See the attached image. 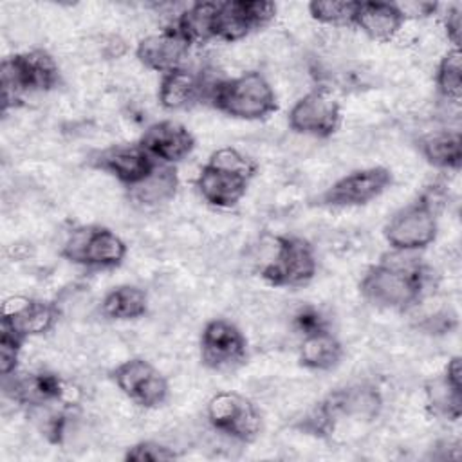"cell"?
Returning <instances> with one entry per match:
<instances>
[{
	"mask_svg": "<svg viewBox=\"0 0 462 462\" xmlns=\"http://www.w3.org/2000/svg\"><path fill=\"white\" fill-rule=\"evenodd\" d=\"M204 101L217 112L240 121H262L278 110L276 92L258 70L211 81Z\"/></svg>",
	"mask_w": 462,
	"mask_h": 462,
	"instance_id": "2",
	"label": "cell"
},
{
	"mask_svg": "<svg viewBox=\"0 0 462 462\" xmlns=\"http://www.w3.org/2000/svg\"><path fill=\"white\" fill-rule=\"evenodd\" d=\"M126 253V242L116 231L101 224L74 227L60 251L61 258L67 262L94 271L117 269L125 262Z\"/></svg>",
	"mask_w": 462,
	"mask_h": 462,
	"instance_id": "6",
	"label": "cell"
},
{
	"mask_svg": "<svg viewBox=\"0 0 462 462\" xmlns=\"http://www.w3.org/2000/svg\"><path fill=\"white\" fill-rule=\"evenodd\" d=\"M99 312L110 321H135L148 312V294L144 289L121 283L112 287L101 300Z\"/></svg>",
	"mask_w": 462,
	"mask_h": 462,
	"instance_id": "25",
	"label": "cell"
},
{
	"mask_svg": "<svg viewBox=\"0 0 462 462\" xmlns=\"http://www.w3.org/2000/svg\"><path fill=\"white\" fill-rule=\"evenodd\" d=\"M393 184V173L386 166L357 168L336 179L321 195L327 208H359L379 199Z\"/></svg>",
	"mask_w": 462,
	"mask_h": 462,
	"instance_id": "12",
	"label": "cell"
},
{
	"mask_svg": "<svg viewBox=\"0 0 462 462\" xmlns=\"http://www.w3.org/2000/svg\"><path fill=\"white\" fill-rule=\"evenodd\" d=\"M444 32L451 47L460 49V27H462V18H460V5H453L448 9L444 14Z\"/></svg>",
	"mask_w": 462,
	"mask_h": 462,
	"instance_id": "33",
	"label": "cell"
},
{
	"mask_svg": "<svg viewBox=\"0 0 462 462\" xmlns=\"http://www.w3.org/2000/svg\"><path fill=\"white\" fill-rule=\"evenodd\" d=\"M287 125L294 134L328 139L341 126V103L327 87H314L291 106Z\"/></svg>",
	"mask_w": 462,
	"mask_h": 462,
	"instance_id": "10",
	"label": "cell"
},
{
	"mask_svg": "<svg viewBox=\"0 0 462 462\" xmlns=\"http://www.w3.org/2000/svg\"><path fill=\"white\" fill-rule=\"evenodd\" d=\"M294 325L298 328V332L301 336L309 334V332H314L318 328H325L328 327L327 321L323 319L321 312L314 307H301L296 314H294Z\"/></svg>",
	"mask_w": 462,
	"mask_h": 462,
	"instance_id": "32",
	"label": "cell"
},
{
	"mask_svg": "<svg viewBox=\"0 0 462 462\" xmlns=\"http://www.w3.org/2000/svg\"><path fill=\"white\" fill-rule=\"evenodd\" d=\"M177 189H179L177 168L157 162V166L146 179L128 188V195H130V200H134L141 208H157L170 202L177 195Z\"/></svg>",
	"mask_w": 462,
	"mask_h": 462,
	"instance_id": "24",
	"label": "cell"
},
{
	"mask_svg": "<svg viewBox=\"0 0 462 462\" xmlns=\"http://www.w3.org/2000/svg\"><path fill=\"white\" fill-rule=\"evenodd\" d=\"M276 16V4L265 0L218 2L215 40L235 43L267 27Z\"/></svg>",
	"mask_w": 462,
	"mask_h": 462,
	"instance_id": "14",
	"label": "cell"
},
{
	"mask_svg": "<svg viewBox=\"0 0 462 462\" xmlns=\"http://www.w3.org/2000/svg\"><path fill=\"white\" fill-rule=\"evenodd\" d=\"M189 49L191 47L186 43V40L170 25L141 38L134 54L144 69L166 74L184 67V60Z\"/></svg>",
	"mask_w": 462,
	"mask_h": 462,
	"instance_id": "19",
	"label": "cell"
},
{
	"mask_svg": "<svg viewBox=\"0 0 462 462\" xmlns=\"http://www.w3.org/2000/svg\"><path fill=\"white\" fill-rule=\"evenodd\" d=\"M5 395L20 406L29 408H45L52 404L72 406L79 390L72 386L69 381L60 377L54 372L40 370L29 374H13L9 377H2Z\"/></svg>",
	"mask_w": 462,
	"mask_h": 462,
	"instance_id": "9",
	"label": "cell"
},
{
	"mask_svg": "<svg viewBox=\"0 0 462 462\" xmlns=\"http://www.w3.org/2000/svg\"><path fill=\"white\" fill-rule=\"evenodd\" d=\"M123 458L130 462H168L179 458V453L159 440H139L126 448Z\"/></svg>",
	"mask_w": 462,
	"mask_h": 462,
	"instance_id": "30",
	"label": "cell"
},
{
	"mask_svg": "<svg viewBox=\"0 0 462 462\" xmlns=\"http://www.w3.org/2000/svg\"><path fill=\"white\" fill-rule=\"evenodd\" d=\"M27 341L20 337L18 334L0 328V374L2 377H9L18 372L20 356L23 350V345Z\"/></svg>",
	"mask_w": 462,
	"mask_h": 462,
	"instance_id": "31",
	"label": "cell"
},
{
	"mask_svg": "<svg viewBox=\"0 0 462 462\" xmlns=\"http://www.w3.org/2000/svg\"><path fill=\"white\" fill-rule=\"evenodd\" d=\"M209 83L211 81H206L200 74L186 67L161 74L157 88L159 105L168 112L188 110L206 99Z\"/></svg>",
	"mask_w": 462,
	"mask_h": 462,
	"instance_id": "21",
	"label": "cell"
},
{
	"mask_svg": "<svg viewBox=\"0 0 462 462\" xmlns=\"http://www.w3.org/2000/svg\"><path fill=\"white\" fill-rule=\"evenodd\" d=\"M88 164L94 170L110 175L123 186L132 188L153 171V168L157 166V161H153L144 152V148L135 141V143H117V144H110L106 148L96 150L90 153Z\"/></svg>",
	"mask_w": 462,
	"mask_h": 462,
	"instance_id": "16",
	"label": "cell"
},
{
	"mask_svg": "<svg viewBox=\"0 0 462 462\" xmlns=\"http://www.w3.org/2000/svg\"><path fill=\"white\" fill-rule=\"evenodd\" d=\"M411 254L392 251L372 263L357 285L361 298L375 309L393 312L417 307L426 294L430 271Z\"/></svg>",
	"mask_w": 462,
	"mask_h": 462,
	"instance_id": "1",
	"label": "cell"
},
{
	"mask_svg": "<svg viewBox=\"0 0 462 462\" xmlns=\"http://www.w3.org/2000/svg\"><path fill=\"white\" fill-rule=\"evenodd\" d=\"M345 356L341 339L328 327L301 336L298 346V363L310 372H330L339 366Z\"/></svg>",
	"mask_w": 462,
	"mask_h": 462,
	"instance_id": "22",
	"label": "cell"
},
{
	"mask_svg": "<svg viewBox=\"0 0 462 462\" xmlns=\"http://www.w3.org/2000/svg\"><path fill=\"white\" fill-rule=\"evenodd\" d=\"M137 143L144 152L161 164L177 166L195 150V135L173 119H161L144 128Z\"/></svg>",
	"mask_w": 462,
	"mask_h": 462,
	"instance_id": "18",
	"label": "cell"
},
{
	"mask_svg": "<svg viewBox=\"0 0 462 462\" xmlns=\"http://www.w3.org/2000/svg\"><path fill=\"white\" fill-rule=\"evenodd\" d=\"M428 397V410L440 419L446 420H458L462 415V390L453 388L442 377L435 379L426 388Z\"/></svg>",
	"mask_w": 462,
	"mask_h": 462,
	"instance_id": "28",
	"label": "cell"
},
{
	"mask_svg": "<svg viewBox=\"0 0 462 462\" xmlns=\"http://www.w3.org/2000/svg\"><path fill=\"white\" fill-rule=\"evenodd\" d=\"M251 179L253 177L242 171L208 159L199 170L193 184L206 204L218 209H229L245 197Z\"/></svg>",
	"mask_w": 462,
	"mask_h": 462,
	"instance_id": "17",
	"label": "cell"
},
{
	"mask_svg": "<svg viewBox=\"0 0 462 462\" xmlns=\"http://www.w3.org/2000/svg\"><path fill=\"white\" fill-rule=\"evenodd\" d=\"M60 67L45 49H29L9 54L0 65L4 112L18 105L27 94L49 92L60 85Z\"/></svg>",
	"mask_w": 462,
	"mask_h": 462,
	"instance_id": "3",
	"label": "cell"
},
{
	"mask_svg": "<svg viewBox=\"0 0 462 462\" xmlns=\"http://www.w3.org/2000/svg\"><path fill=\"white\" fill-rule=\"evenodd\" d=\"M199 352L206 368L229 372L245 363L247 337L233 321L226 318H213L202 327Z\"/></svg>",
	"mask_w": 462,
	"mask_h": 462,
	"instance_id": "13",
	"label": "cell"
},
{
	"mask_svg": "<svg viewBox=\"0 0 462 462\" xmlns=\"http://www.w3.org/2000/svg\"><path fill=\"white\" fill-rule=\"evenodd\" d=\"M435 87L442 99L458 103L462 97V54L460 49L449 47L437 63Z\"/></svg>",
	"mask_w": 462,
	"mask_h": 462,
	"instance_id": "27",
	"label": "cell"
},
{
	"mask_svg": "<svg viewBox=\"0 0 462 462\" xmlns=\"http://www.w3.org/2000/svg\"><path fill=\"white\" fill-rule=\"evenodd\" d=\"M110 379L126 399L144 410L159 408L170 395L168 379L143 357L121 361L112 368Z\"/></svg>",
	"mask_w": 462,
	"mask_h": 462,
	"instance_id": "11",
	"label": "cell"
},
{
	"mask_svg": "<svg viewBox=\"0 0 462 462\" xmlns=\"http://www.w3.org/2000/svg\"><path fill=\"white\" fill-rule=\"evenodd\" d=\"M406 23V16L395 2L359 0L352 27L375 43L392 42Z\"/></svg>",
	"mask_w": 462,
	"mask_h": 462,
	"instance_id": "20",
	"label": "cell"
},
{
	"mask_svg": "<svg viewBox=\"0 0 462 462\" xmlns=\"http://www.w3.org/2000/svg\"><path fill=\"white\" fill-rule=\"evenodd\" d=\"M383 408L377 388L354 384L327 393L303 419V430L312 435H327L341 419H375Z\"/></svg>",
	"mask_w": 462,
	"mask_h": 462,
	"instance_id": "5",
	"label": "cell"
},
{
	"mask_svg": "<svg viewBox=\"0 0 462 462\" xmlns=\"http://www.w3.org/2000/svg\"><path fill=\"white\" fill-rule=\"evenodd\" d=\"M424 161L444 171H458L462 166V137L457 130H442L428 134L417 143Z\"/></svg>",
	"mask_w": 462,
	"mask_h": 462,
	"instance_id": "26",
	"label": "cell"
},
{
	"mask_svg": "<svg viewBox=\"0 0 462 462\" xmlns=\"http://www.w3.org/2000/svg\"><path fill=\"white\" fill-rule=\"evenodd\" d=\"M58 318L60 310L52 301L23 294H11L2 301L0 328H7L27 341L52 330Z\"/></svg>",
	"mask_w": 462,
	"mask_h": 462,
	"instance_id": "15",
	"label": "cell"
},
{
	"mask_svg": "<svg viewBox=\"0 0 462 462\" xmlns=\"http://www.w3.org/2000/svg\"><path fill=\"white\" fill-rule=\"evenodd\" d=\"M218 2L188 4L173 20L171 27L186 40L189 47L215 40Z\"/></svg>",
	"mask_w": 462,
	"mask_h": 462,
	"instance_id": "23",
	"label": "cell"
},
{
	"mask_svg": "<svg viewBox=\"0 0 462 462\" xmlns=\"http://www.w3.org/2000/svg\"><path fill=\"white\" fill-rule=\"evenodd\" d=\"M359 0H312L307 9L312 20L321 25L352 27Z\"/></svg>",
	"mask_w": 462,
	"mask_h": 462,
	"instance_id": "29",
	"label": "cell"
},
{
	"mask_svg": "<svg viewBox=\"0 0 462 462\" xmlns=\"http://www.w3.org/2000/svg\"><path fill=\"white\" fill-rule=\"evenodd\" d=\"M206 419L213 430L242 444L254 442L262 431V413L256 404L233 390H222L209 397Z\"/></svg>",
	"mask_w": 462,
	"mask_h": 462,
	"instance_id": "8",
	"label": "cell"
},
{
	"mask_svg": "<svg viewBox=\"0 0 462 462\" xmlns=\"http://www.w3.org/2000/svg\"><path fill=\"white\" fill-rule=\"evenodd\" d=\"M274 253L260 269L265 283L280 289H298L310 283L318 273L314 245L298 235H278L273 240Z\"/></svg>",
	"mask_w": 462,
	"mask_h": 462,
	"instance_id": "7",
	"label": "cell"
},
{
	"mask_svg": "<svg viewBox=\"0 0 462 462\" xmlns=\"http://www.w3.org/2000/svg\"><path fill=\"white\" fill-rule=\"evenodd\" d=\"M439 235V202L431 189L399 208L384 224L383 236L392 251L419 253Z\"/></svg>",
	"mask_w": 462,
	"mask_h": 462,
	"instance_id": "4",
	"label": "cell"
}]
</instances>
